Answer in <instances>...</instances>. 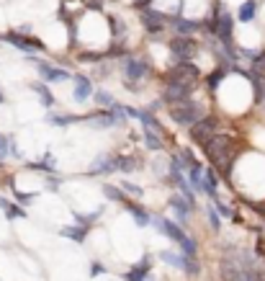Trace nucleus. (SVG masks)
<instances>
[{
    "instance_id": "f257e3e1",
    "label": "nucleus",
    "mask_w": 265,
    "mask_h": 281,
    "mask_svg": "<svg viewBox=\"0 0 265 281\" xmlns=\"http://www.w3.org/2000/svg\"><path fill=\"white\" fill-rule=\"evenodd\" d=\"M206 147V155L211 158V162L216 165V170H222L224 176H229L232 173V168H234V158H237V142L232 137H216L204 144Z\"/></svg>"
},
{
    "instance_id": "f03ea898",
    "label": "nucleus",
    "mask_w": 265,
    "mask_h": 281,
    "mask_svg": "<svg viewBox=\"0 0 265 281\" xmlns=\"http://www.w3.org/2000/svg\"><path fill=\"white\" fill-rule=\"evenodd\" d=\"M154 227H157L162 235H168L172 242H178V248L183 250V256H188V258H193V256H196V240H193V238H188V235L183 232V227H178L175 222L157 217V220H154Z\"/></svg>"
},
{
    "instance_id": "7ed1b4c3",
    "label": "nucleus",
    "mask_w": 265,
    "mask_h": 281,
    "mask_svg": "<svg viewBox=\"0 0 265 281\" xmlns=\"http://www.w3.org/2000/svg\"><path fill=\"white\" fill-rule=\"evenodd\" d=\"M170 116L178 126H193L201 116H204V106L198 101H193V98H186L183 103L170 106Z\"/></svg>"
},
{
    "instance_id": "20e7f679",
    "label": "nucleus",
    "mask_w": 265,
    "mask_h": 281,
    "mask_svg": "<svg viewBox=\"0 0 265 281\" xmlns=\"http://www.w3.org/2000/svg\"><path fill=\"white\" fill-rule=\"evenodd\" d=\"M219 134V119H214V116H201V119L190 126V140H193L196 144H208L214 137Z\"/></svg>"
},
{
    "instance_id": "39448f33",
    "label": "nucleus",
    "mask_w": 265,
    "mask_h": 281,
    "mask_svg": "<svg viewBox=\"0 0 265 281\" xmlns=\"http://www.w3.org/2000/svg\"><path fill=\"white\" fill-rule=\"evenodd\" d=\"M193 96V83H178V80H165V93H162V101L168 106L183 103L186 98Z\"/></svg>"
},
{
    "instance_id": "423d86ee",
    "label": "nucleus",
    "mask_w": 265,
    "mask_h": 281,
    "mask_svg": "<svg viewBox=\"0 0 265 281\" xmlns=\"http://www.w3.org/2000/svg\"><path fill=\"white\" fill-rule=\"evenodd\" d=\"M198 78H201V70H198L190 60L175 62V65H172V70L168 72V80H178V83H193V85H196Z\"/></svg>"
},
{
    "instance_id": "0eeeda50",
    "label": "nucleus",
    "mask_w": 265,
    "mask_h": 281,
    "mask_svg": "<svg viewBox=\"0 0 265 281\" xmlns=\"http://www.w3.org/2000/svg\"><path fill=\"white\" fill-rule=\"evenodd\" d=\"M170 52H172V57H175V62H180V60H190L196 54V49H198V44L193 41V39H188V36H175V39H170Z\"/></svg>"
},
{
    "instance_id": "6e6552de",
    "label": "nucleus",
    "mask_w": 265,
    "mask_h": 281,
    "mask_svg": "<svg viewBox=\"0 0 265 281\" xmlns=\"http://www.w3.org/2000/svg\"><path fill=\"white\" fill-rule=\"evenodd\" d=\"M150 72L147 57H126L124 60V75L126 80H144Z\"/></svg>"
},
{
    "instance_id": "1a4fd4ad",
    "label": "nucleus",
    "mask_w": 265,
    "mask_h": 281,
    "mask_svg": "<svg viewBox=\"0 0 265 281\" xmlns=\"http://www.w3.org/2000/svg\"><path fill=\"white\" fill-rule=\"evenodd\" d=\"M160 258L165 261V263H170L172 268H183V271H188L190 276H196L201 266H196V261L193 258H188V256H178V253H172V250H162L160 253Z\"/></svg>"
},
{
    "instance_id": "9d476101",
    "label": "nucleus",
    "mask_w": 265,
    "mask_h": 281,
    "mask_svg": "<svg viewBox=\"0 0 265 281\" xmlns=\"http://www.w3.org/2000/svg\"><path fill=\"white\" fill-rule=\"evenodd\" d=\"M36 70H39L44 83H65V80H70V72L65 67H54V65H49V62H44V60L36 62Z\"/></svg>"
},
{
    "instance_id": "9b49d317",
    "label": "nucleus",
    "mask_w": 265,
    "mask_h": 281,
    "mask_svg": "<svg viewBox=\"0 0 265 281\" xmlns=\"http://www.w3.org/2000/svg\"><path fill=\"white\" fill-rule=\"evenodd\" d=\"M3 41H8V44H13V47H18V49H23V52H41L44 49V44L39 41V39H31V36H21V34H16V31H11V34H5V36H0Z\"/></svg>"
},
{
    "instance_id": "f8f14e48",
    "label": "nucleus",
    "mask_w": 265,
    "mask_h": 281,
    "mask_svg": "<svg viewBox=\"0 0 265 281\" xmlns=\"http://www.w3.org/2000/svg\"><path fill=\"white\" fill-rule=\"evenodd\" d=\"M165 21H168L165 13H157V11H144V13H142V26H144V29H147L152 36H157V34L162 31Z\"/></svg>"
},
{
    "instance_id": "ddd939ff",
    "label": "nucleus",
    "mask_w": 265,
    "mask_h": 281,
    "mask_svg": "<svg viewBox=\"0 0 265 281\" xmlns=\"http://www.w3.org/2000/svg\"><path fill=\"white\" fill-rule=\"evenodd\" d=\"M170 206H172V212H175V217L180 220V224H186V220L190 217V212L196 209V204L188 201L186 196H172V199H170Z\"/></svg>"
},
{
    "instance_id": "4468645a",
    "label": "nucleus",
    "mask_w": 265,
    "mask_h": 281,
    "mask_svg": "<svg viewBox=\"0 0 265 281\" xmlns=\"http://www.w3.org/2000/svg\"><path fill=\"white\" fill-rule=\"evenodd\" d=\"M116 170V155H98L90 165V176H106Z\"/></svg>"
},
{
    "instance_id": "2eb2a0df",
    "label": "nucleus",
    "mask_w": 265,
    "mask_h": 281,
    "mask_svg": "<svg viewBox=\"0 0 265 281\" xmlns=\"http://www.w3.org/2000/svg\"><path fill=\"white\" fill-rule=\"evenodd\" d=\"M85 124L90 126V129H111V126H116V119L111 111H100V114H90Z\"/></svg>"
},
{
    "instance_id": "dca6fc26",
    "label": "nucleus",
    "mask_w": 265,
    "mask_h": 281,
    "mask_svg": "<svg viewBox=\"0 0 265 281\" xmlns=\"http://www.w3.org/2000/svg\"><path fill=\"white\" fill-rule=\"evenodd\" d=\"M90 96H93V83H90L88 78H75V93H72V98H75L77 103H83Z\"/></svg>"
},
{
    "instance_id": "f3484780",
    "label": "nucleus",
    "mask_w": 265,
    "mask_h": 281,
    "mask_svg": "<svg viewBox=\"0 0 265 281\" xmlns=\"http://www.w3.org/2000/svg\"><path fill=\"white\" fill-rule=\"evenodd\" d=\"M142 168V160L134 155H116V170L121 173H134V170Z\"/></svg>"
},
{
    "instance_id": "a211bd4d",
    "label": "nucleus",
    "mask_w": 265,
    "mask_h": 281,
    "mask_svg": "<svg viewBox=\"0 0 265 281\" xmlns=\"http://www.w3.org/2000/svg\"><path fill=\"white\" fill-rule=\"evenodd\" d=\"M168 21L175 26V31H180L183 36H190V34H196V31L201 29L196 21H186V18H180V16H178V18H168Z\"/></svg>"
},
{
    "instance_id": "6ab92c4d",
    "label": "nucleus",
    "mask_w": 265,
    "mask_h": 281,
    "mask_svg": "<svg viewBox=\"0 0 265 281\" xmlns=\"http://www.w3.org/2000/svg\"><path fill=\"white\" fill-rule=\"evenodd\" d=\"M255 11H258V3H255V0L242 3L240 11H237V21H240V23H250L252 18H255Z\"/></svg>"
},
{
    "instance_id": "aec40b11",
    "label": "nucleus",
    "mask_w": 265,
    "mask_h": 281,
    "mask_svg": "<svg viewBox=\"0 0 265 281\" xmlns=\"http://www.w3.org/2000/svg\"><path fill=\"white\" fill-rule=\"evenodd\" d=\"M0 209L5 212L8 220H18V217H26V212L21 209V206H16L13 201H8V199H3V196H0Z\"/></svg>"
},
{
    "instance_id": "412c9836",
    "label": "nucleus",
    "mask_w": 265,
    "mask_h": 281,
    "mask_svg": "<svg viewBox=\"0 0 265 281\" xmlns=\"http://www.w3.org/2000/svg\"><path fill=\"white\" fill-rule=\"evenodd\" d=\"M108 23H111L114 39H116L118 44H121V41L126 39V23H124V21H121V18H118V16H111V18H108Z\"/></svg>"
},
{
    "instance_id": "4be33fe9",
    "label": "nucleus",
    "mask_w": 265,
    "mask_h": 281,
    "mask_svg": "<svg viewBox=\"0 0 265 281\" xmlns=\"http://www.w3.org/2000/svg\"><path fill=\"white\" fill-rule=\"evenodd\" d=\"M126 209L132 212V217L136 220V224H139V227H147V224H150V214L144 212L139 204H129V201H126Z\"/></svg>"
},
{
    "instance_id": "5701e85b",
    "label": "nucleus",
    "mask_w": 265,
    "mask_h": 281,
    "mask_svg": "<svg viewBox=\"0 0 265 281\" xmlns=\"http://www.w3.org/2000/svg\"><path fill=\"white\" fill-rule=\"evenodd\" d=\"M88 230L90 227H65L62 230V235H65V238H70V240H75V242H85V238H88Z\"/></svg>"
},
{
    "instance_id": "b1692460",
    "label": "nucleus",
    "mask_w": 265,
    "mask_h": 281,
    "mask_svg": "<svg viewBox=\"0 0 265 281\" xmlns=\"http://www.w3.org/2000/svg\"><path fill=\"white\" fill-rule=\"evenodd\" d=\"M144 144H147L150 150H162V137H160V132L144 129Z\"/></svg>"
},
{
    "instance_id": "393cba45",
    "label": "nucleus",
    "mask_w": 265,
    "mask_h": 281,
    "mask_svg": "<svg viewBox=\"0 0 265 281\" xmlns=\"http://www.w3.org/2000/svg\"><path fill=\"white\" fill-rule=\"evenodd\" d=\"M147 274H150V258H144L134 271H129V276H126V279H129V281H144V276H147Z\"/></svg>"
},
{
    "instance_id": "a878e982",
    "label": "nucleus",
    "mask_w": 265,
    "mask_h": 281,
    "mask_svg": "<svg viewBox=\"0 0 265 281\" xmlns=\"http://www.w3.org/2000/svg\"><path fill=\"white\" fill-rule=\"evenodd\" d=\"M31 90H34V93L41 98V103L47 106V108H49V106L54 103V98H52V93L47 90V85H44V83H31Z\"/></svg>"
},
{
    "instance_id": "bb28decb",
    "label": "nucleus",
    "mask_w": 265,
    "mask_h": 281,
    "mask_svg": "<svg viewBox=\"0 0 265 281\" xmlns=\"http://www.w3.org/2000/svg\"><path fill=\"white\" fill-rule=\"evenodd\" d=\"M204 194L216 199V173H214V170H206V173H204Z\"/></svg>"
},
{
    "instance_id": "cd10ccee",
    "label": "nucleus",
    "mask_w": 265,
    "mask_h": 281,
    "mask_svg": "<svg viewBox=\"0 0 265 281\" xmlns=\"http://www.w3.org/2000/svg\"><path fill=\"white\" fill-rule=\"evenodd\" d=\"M252 57H255V60H252V72L265 80V52H255Z\"/></svg>"
},
{
    "instance_id": "c85d7f7f",
    "label": "nucleus",
    "mask_w": 265,
    "mask_h": 281,
    "mask_svg": "<svg viewBox=\"0 0 265 281\" xmlns=\"http://www.w3.org/2000/svg\"><path fill=\"white\" fill-rule=\"evenodd\" d=\"M103 194H106V199H111V201H121V204H126L124 191H121V188H114L111 183H106V186H103Z\"/></svg>"
},
{
    "instance_id": "c756f323",
    "label": "nucleus",
    "mask_w": 265,
    "mask_h": 281,
    "mask_svg": "<svg viewBox=\"0 0 265 281\" xmlns=\"http://www.w3.org/2000/svg\"><path fill=\"white\" fill-rule=\"evenodd\" d=\"M93 98H95V103L100 106H106V108H111L116 101H114V96L108 93V90H93Z\"/></svg>"
},
{
    "instance_id": "7c9ffc66",
    "label": "nucleus",
    "mask_w": 265,
    "mask_h": 281,
    "mask_svg": "<svg viewBox=\"0 0 265 281\" xmlns=\"http://www.w3.org/2000/svg\"><path fill=\"white\" fill-rule=\"evenodd\" d=\"M47 121H49L52 126H67V124L77 121V119H72V116H65V114H49V116H47Z\"/></svg>"
},
{
    "instance_id": "2f4dec72",
    "label": "nucleus",
    "mask_w": 265,
    "mask_h": 281,
    "mask_svg": "<svg viewBox=\"0 0 265 281\" xmlns=\"http://www.w3.org/2000/svg\"><path fill=\"white\" fill-rule=\"evenodd\" d=\"M29 170H44V173H52L54 170V162L47 158V160H41V162H29Z\"/></svg>"
},
{
    "instance_id": "473e14b6",
    "label": "nucleus",
    "mask_w": 265,
    "mask_h": 281,
    "mask_svg": "<svg viewBox=\"0 0 265 281\" xmlns=\"http://www.w3.org/2000/svg\"><path fill=\"white\" fill-rule=\"evenodd\" d=\"M121 188H124L126 194H134V196H142V194H144L136 183H132V181H121Z\"/></svg>"
},
{
    "instance_id": "72a5a7b5",
    "label": "nucleus",
    "mask_w": 265,
    "mask_h": 281,
    "mask_svg": "<svg viewBox=\"0 0 265 281\" xmlns=\"http://www.w3.org/2000/svg\"><path fill=\"white\" fill-rule=\"evenodd\" d=\"M8 152H11V140H8L5 134H0V160H3Z\"/></svg>"
},
{
    "instance_id": "f704fd0d",
    "label": "nucleus",
    "mask_w": 265,
    "mask_h": 281,
    "mask_svg": "<svg viewBox=\"0 0 265 281\" xmlns=\"http://www.w3.org/2000/svg\"><path fill=\"white\" fill-rule=\"evenodd\" d=\"M224 80V70H216V72H211V78H208V85L211 88H216L219 83Z\"/></svg>"
},
{
    "instance_id": "c9c22d12",
    "label": "nucleus",
    "mask_w": 265,
    "mask_h": 281,
    "mask_svg": "<svg viewBox=\"0 0 265 281\" xmlns=\"http://www.w3.org/2000/svg\"><path fill=\"white\" fill-rule=\"evenodd\" d=\"M214 206H216L214 212H219V214H222V217H232V212H229V206H224L222 201H219V199H216V201H214Z\"/></svg>"
},
{
    "instance_id": "e433bc0d",
    "label": "nucleus",
    "mask_w": 265,
    "mask_h": 281,
    "mask_svg": "<svg viewBox=\"0 0 265 281\" xmlns=\"http://www.w3.org/2000/svg\"><path fill=\"white\" fill-rule=\"evenodd\" d=\"M59 186H62V178H49V181H47V188H49V191H57Z\"/></svg>"
},
{
    "instance_id": "4c0bfd02",
    "label": "nucleus",
    "mask_w": 265,
    "mask_h": 281,
    "mask_svg": "<svg viewBox=\"0 0 265 281\" xmlns=\"http://www.w3.org/2000/svg\"><path fill=\"white\" fill-rule=\"evenodd\" d=\"M208 222H211V227H214V230L222 227V222H219V217H216V212H214V209L208 212Z\"/></svg>"
},
{
    "instance_id": "58836bf2",
    "label": "nucleus",
    "mask_w": 265,
    "mask_h": 281,
    "mask_svg": "<svg viewBox=\"0 0 265 281\" xmlns=\"http://www.w3.org/2000/svg\"><path fill=\"white\" fill-rule=\"evenodd\" d=\"M83 62H100V54H83Z\"/></svg>"
},
{
    "instance_id": "ea45409f",
    "label": "nucleus",
    "mask_w": 265,
    "mask_h": 281,
    "mask_svg": "<svg viewBox=\"0 0 265 281\" xmlns=\"http://www.w3.org/2000/svg\"><path fill=\"white\" fill-rule=\"evenodd\" d=\"M16 199L21 204H26V201H31V199H34V194H16Z\"/></svg>"
},
{
    "instance_id": "a19ab883",
    "label": "nucleus",
    "mask_w": 265,
    "mask_h": 281,
    "mask_svg": "<svg viewBox=\"0 0 265 281\" xmlns=\"http://www.w3.org/2000/svg\"><path fill=\"white\" fill-rule=\"evenodd\" d=\"M103 266H100V263H93V268H90V274H93V276H100V274H103Z\"/></svg>"
},
{
    "instance_id": "79ce46f5",
    "label": "nucleus",
    "mask_w": 265,
    "mask_h": 281,
    "mask_svg": "<svg viewBox=\"0 0 265 281\" xmlns=\"http://www.w3.org/2000/svg\"><path fill=\"white\" fill-rule=\"evenodd\" d=\"M252 209H255V212H260V214H265V206H260V204H252Z\"/></svg>"
},
{
    "instance_id": "37998d69",
    "label": "nucleus",
    "mask_w": 265,
    "mask_h": 281,
    "mask_svg": "<svg viewBox=\"0 0 265 281\" xmlns=\"http://www.w3.org/2000/svg\"><path fill=\"white\" fill-rule=\"evenodd\" d=\"M5 103V96H3V90H0V106H3Z\"/></svg>"
},
{
    "instance_id": "c03bdc74",
    "label": "nucleus",
    "mask_w": 265,
    "mask_h": 281,
    "mask_svg": "<svg viewBox=\"0 0 265 281\" xmlns=\"http://www.w3.org/2000/svg\"><path fill=\"white\" fill-rule=\"evenodd\" d=\"M263 108H265V98H263Z\"/></svg>"
}]
</instances>
